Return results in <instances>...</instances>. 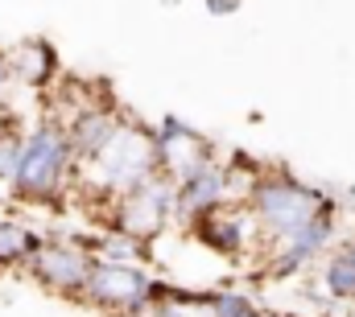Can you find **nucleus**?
Returning <instances> with one entry per match:
<instances>
[{"label": "nucleus", "instance_id": "10", "mask_svg": "<svg viewBox=\"0 0 355 317\" xmlns=\"http://www.w3.org/2000/svg\"><path fill=\"white\" fill-rule=\"evenodd\" d=\"M232 202V173H227V161H207L202 169H194L186 181H178V206L174 219L178 227H186L190 219L207 215V210H219Z\"/></svg>", "mask_w": 355, "mask_h": 317}, {"label": "nucleus", "instance_id": "1", "mask_svg": "<svg viewBox=\"0 0 355 317\" xmlns=\"http://www.w3.org/2000/svg\"><path fill=\"white\" fill-rule=\"evenodd\" d=\"M75 169H79V161H75V149H71L67 120L54 111V116L37 120V124L25 132V157H21V169H17L8 194H12L17 202L42 206V210H46V206H50V210H62Z\"/></svg>", "mask_w": 355, "mask_h": 317}, {"label": "nucleus", "instance_id": "16", "mask_svg": "<svg viewBox=\"0 0 355 317\" xmlns=\"http://www.w3.org/2000/svg\"><path fill=\"white\" fill-rule=\"evenodd\" d=\"M21 157H25V132L17 124L0 128V181L4 185H12L17 169H21Z\"/></svg>", "mask_w": 355, "mask_h": 317}, {"label": "nucleus", "instance_id": "11", "mask_svg": "<svg viewBox=\"0 0 355 317\" xmlns=\"http://www.w3.org/2000/svg\"><path fill=\"white\" fill-rule=\"evenodd\" d=\"M124 124V111L116 107V99H95L87 103L83 111H75L71 120H67V132H71V149H75V161H79V169L87 165L112 136H116V128Z\"/></svg>", "mask_w": 355, "mask_h": 317}, {"label": "nucleus", "instance_id": "13", "mask_svg": "<svg viewBox=\"0 0 355 317\" xmlns=\"http://www.w3.org/2000/svg\"><path fill=\"white\" fill-rule=\"evenodd\" d=\"M322 293L327 301H355V235L335 243V251L322 260Z\"/></svg>", "mask_w": 355, "mask_h": 317}, {"label": "nucleus", "instance_id": "18", "mask_svg": "<svg viewBox=\"0 0 355 317\" xmlns=\"http://www.w3.org/2000/svg\"><path fill=\"white\" fill-rule=\"evenodd\" d=\"M12 82H17V75H12V58H8V50L0 46V95H4Z\"/></svg>", "mask_w": 355, "mask_h": 317}, {"label": "nucleus", "instance_id": "8", "mask_svg": "<svg viewBox=\"0 0 355 317\" xmlns=\"http://www.w3.org/2000/svg\"><path fill=\"white\" fill-rule=\"evenodd\" d=\"M186 231L194 243H202L211 255H219V260H244V251L252 247V239H261L257 231V219L248 215V206L244 202H227V206H219V210H207V215H198V219H190L186 223Z\"/></svg>", "mask_w": 355, "mask_h": 317}, {"label": "nucleus", "instance_id": "19", "mask_svg": "<svg viewBox=\"0 0 355 317\" xmlns=\"http://www.w3.org/2000/svg\"><path fill=\"white\" fill-rule=\"evenodd\" d=\"M240 4H244V0H207V12H211V17H232Z\"/></svg>", "mask_w": 355, "mask_h": 317}, {"label": "nucleus", "instance_id": "14", "mask_svg": "<svg viewBox=\"0 0 355 317\" xmlns=\"http://www.w3.org/2000/svg\"><path fill=\"white\" fill-rule=\"evenodd\" d=\"M46 247V239L37 231H29L25 223H12V219H0V272H12V268H29V260Z\"/></svg>", "mask_w": 355, "mask_h": 317}, {"label": "nucleus", "instance_id": "15", "mask_svg": "<svg viewBox=\"0 0 355 317\" xmlns=\"http://www.w3.org/2000/svg\"><path fill=\"white\" fill-rule=\"evenodd\" d=\"M149 317H219L215 309V289H186L174 284V297L153 305Z\"/></svg>", "mask_w": 355, "mask_h": 317}, {"label": "nucleus", "instance_id": "5", "mask_svg": "<svg viewBox=\"0 0 355 317\" xmlns=\"http://www.w3.org/2000/svg\"><path fill=\"white\" fill-rule=\"evenodd\" d=\"M174 206H178V181H170L166 173H153L145 185L112 198L103 223L116 235H128V239H137V243H149L153 247L178 223Z\"/></svg>", "mask_w": 355, "mask_h": 317}, {"label": "nucleus", "instance_id": "4", "mask_svg": "<svg viewBox=\"0 0 355 317\" xmlns=\"http://www.w3.org/2000/svg\"><path fill=\"white\" fill-rule=\"evenodd\" d=\"M339 215H343V202L331 194L327 206L318 210V219H310L302 231H293L289 239H281L272 247H261L265 251L261 255V280L281 284V280H293L306 268L322 264L335 251V243H339Z\"/></svg>", "mask_w": 355, "mask_h": 317}, {"label": "nucleus", "instance_id": "3", "mask_svg": "<svg viewBox=\"0 0 355 317\" xmlns=\"http://www.w3.org/2000/svg\"><path fill=\"white\" fill-rule=\"evenodd\" d=\"M327 198H331L327 185H310V181L293 177L289 169H265L257 177V185L248 190L244 206L257 219L261 247H272V243L289 239L293 231H302L310 219H318Z\"/></svg>", "mask_w": 355, "mask_h": 317}, {"label": "nucleus", "instance_id": "9", "mask_svg": "<svg viewBox=\"0 0 355 317\" xmlns=\"http://www.w3.org/2000/svg\"><path fill=\"white\" fill-rule=\"evenodd\" d=\"M157 169L170 181H186L194 169H202L207 161H215V141L202 136L198 128H190L178 116H162L157 124Z\"/></svg>", "mask_w": 355, "mask_h": 317}, {"label": "nucleus", "instance_id": "7", "mask_svg": "<svg viewBox=\"0 0 355 317\" xmlns=\"http://www.w3.org/2000/svg\"><path fill=\"white\" fill-rule=\"evenodd\" d=\"M91 268H95V255H91L87 247H79L75 239H46V247L29 260L25 272L50 297L83 305V289H87V280H91Z\"/></svg>", "mask_w": 355, "mask_h": 317}, {"label": "nucleus", "instance_id": "6", "mask_svg": "<svg viewBox=\"0 0 355 317\" xmlns=\"http://www.w3.org/2000/svg\"><path fill=\"white\" fill-rule=\"evenodd\" d=\"M149 284H153V272L145 264L95 260L91 280L83 289V305L103 317H149Z\"/></svg>", "mask_w": 355, "mask_h": 317}, {"label": "nucleus", "instance_id": "12", "mask_svg": "<svg viewBox=\"0 0 355 317\" xmlns=\"http://www.w3.org/2000/svg\"><path fill=\"white\" fill-rule=\"evenodd\" d=\"M8 58H12L17 82L29 87V91H50V87L62 82V58H58L54 42H46V37H25V42H17V46L8 50Z\"/></svg>", "mask_w": 355, "mask_h": 317}, {"label": "nucleus", "instance_id": "17", "mask_svg": "<svg viewBox=\"0 0 355 317\" xmlns=\"http://www.w3.org/2000/svg\"><path fill=\"white\" fill-rule=\"evenodd\" d=\"M215 309H219V317H272L244 289H215Z\"/></svg>", "mask_w": 355, "mask_h": 317}, {"label": "nucleus", "instance_id": "2", "mask_svg": "<svg viewBox=\"0 0 355 317\" xmlns=\"http://www.w3.org/2000/svg\"><path fill=\"white\" fill-rule=\"evenodd\" d=\"M153 173H162L157 169V128L141 124L128 111H124V124L116 128V136L79 169L83 185L99 202H112V198L145 185Z\"/></svg>", "mask_w": 355, "mask_h": 317}]
</instances>
